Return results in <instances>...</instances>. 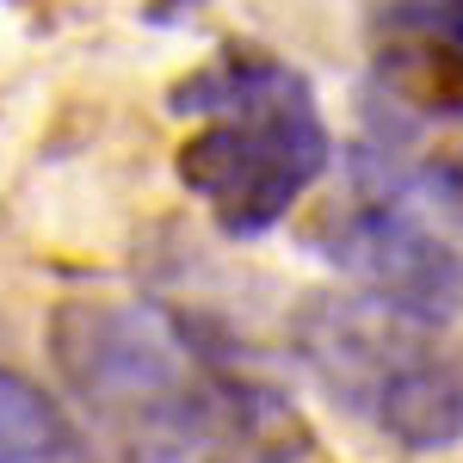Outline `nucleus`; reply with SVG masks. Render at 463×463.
<instances>
[{"mask_svg":"<svg viewBox=\"0 0 463 463\" xmlns=\"http://www.w3.org/2000/svg\"><path fill=\"white\" fill-rule=\"evenodd\" d=\"M50 358L87 414L124 432L130 463L174 458H303V420L279 390L229 371L167 309L148 303H62Z\"/></svg>","mask_w":463,"mask_h":463,"instance_id":"obj_1","label":"nucleus"},{"mask_svg":"<svg viewBox=\"0 0 463 463\" xmlns=\"http://www.w3.org/2000/svg\"><path fill=\"white\" fill-rule=\"evenodd\" d=\"M167 106L198 118L179 143V185L216 216L222 235H266L327 174L334 143L309 80L266 50H222L185 74Z\"/></svg>","mask_w":463,"mask_h":463,"instance_id":"obj_2","label":"nucleus"},{"mask_svg":"<svg viewBox=\"0 0 463 463\" xmlns=\"http://www.w3.org/2000/svg\"><path fill=\"white\" fill-rule=\"evenodd\" d=\"M297 353L377 432L408 451H445L463 439V346L445 327L364 297L327 290L297 316Z\"/></svg>","mask_w":463,"mask_h":463,"instance_id":"obj_3","label":"nucleus"},{"mask_svg":"<svg viewBox=\"0 0 463 463\" xmlns=\"http://www.w3.org/2000/svg\"><path fill=\"white\" fill-rule=\"evenodd\" d=\"M316 253L353 279V290L390 303L414 321L451 327L463 316V253L458 241L377 185H353L340 211L316 222Z\"/></svg>","mask_w":463,"mask_h":463,"instance_id":"obj_4","label":"nucleus"},{"mask_svg":"<svg viewBox=\"0 0 463 463\" xmlns=\"http://www.w3.org/2000/svg\"><path fill=\"white\" fill-rule=\"evenodd\" d=\"M377 87L408 118H463V0L377 6Z\"/></svg>","mask_w":463,"mask_h":463,"instance_id":"obj_5","label":"nucleus"},{"mask_svg":"<svg viewBox=\"0 0 463 463\" xmlns=\"http://www.w3.org/2000/svg\"><path fill=\"white\" fill-rule=\"evenodd\" d=\"M353 185H377L439 222L451 241L463 235V143H432L420 118H390L353 148Z\"/></svg>","mask_w":463,"mask_h":463,"instance_id":"obj_6","label":"nucleus"},{"mask_svg":"<svg viewBox=\"0 0 463 463\" xmlns=\"http://www.w3.org/2000/svg\"><path fill=\"white\" fill-rule=\"evenodd\" d=\"M0 463H99L56 395L0 364Z\"/></svg>","mask_w":463,"mask_h":463,"instance_id":"obj_7","label":"nucleus"},{"mask_svg":"<svg viewBox=\"0 0 463 463\" xmlns=\"http://www.w3.org/2000/svg\"><path fill=\"white\" fill-rule=\"evenodd\" d=\"M204 0H148L143 19H155V25H174V19H185V13H198Z\"/></svg>","mask_w":463,"mask_h":463,"instance_id":"obj_8","label":"nucleus"}]
</instances>
